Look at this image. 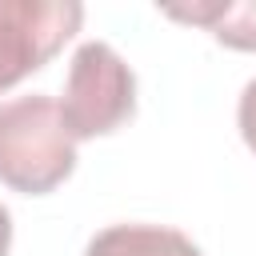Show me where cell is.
<instances>
[{"label":"cell","instance_id":"7","mask_svg":"<svg viewBox=\"0 0 256 256\" xmlns=\"http://www.w3.org/2000/svg\"><path fill=\"white\" fill-rule=\"evenodd\" d=\"M8 252H12V216L0 204V256H8Z\"/></svg>","mask_w":256,"mask_h":256},{"label":"cell","instance_id":"1","mask_svg":"<svg viewBox=\"0 0 256 256\" xmlns=\"http://www.w3.org/2000/svg\"><path fill=\"white\" fill-rule=\"evenodd\" d=\"M76 172V140L64 128L60 100L48 92L0 104V184L20 196H48Z\"/></svg>","mask_w":256,"mask_h":256},{"label":"cell","instance_id":"6","mask_svg":"<svg viewBox=\"0 0 256 256\" xmlns=\"http://www.w3.org/2000/svg\"><path fill=\"white\" fill-rule=\"evenodd\" d=\"M236 128H240V140L248 144V152L256 156V76L244 84V92L236 100Z\"/></svg>","mask_w":256,"mask_h":256},{"label":"cell","instance_id":"3","mask_svg":"<svg viewBox=\"0 0 256 256\" xmlns=\"http://www.w3.org/2000/svg\"><path fill=\"white\" fill-rule=\"evenodd\" d=\"M84 24L76 0H0V92L40 72Z\"/></svg>","mask_w":256,"mask_h":256},{"label":"cell","instance_id":"5","mask_svg":"<svg viewBox=\"0 0 256 256\" xmlns=\"http://www.w3.org/2000/svg\"><path fill=\"white\" fill-rule=\"evenodd\" d=\"M168 20L200 24L212 32L216 44L232 52H256V0H208V4H168L160 8Z\"/></svg>","mask_w":256,"mask_h":256},{"label":"cell","instance_id":"4","mask_svg":"<svg viewBox=\"0 0 256 256\" xmlns=\"http://www.w3.org/2000/svg\"><path fill=\"white\" fill-rule=\"evenodd\" d=\"M84 256H204L192 236L168 224H108L100 228Z\"/></svg>","mask_w":256,"mask_h":256},{"label":"cell","instance_id":"2","mask_svg":"<svg viewBox=\"0 0 256 256\" xmlns=\"http://www.w3.org/2000/svg\"><path fill=\"white\" fill-rule=\"evenodd\" d=\"M60 116L72 140L112 136L136 116V72L108 40H84L72 52Z\"/></svg>","mask_w":256,"mask_h":256}]
</instances>
